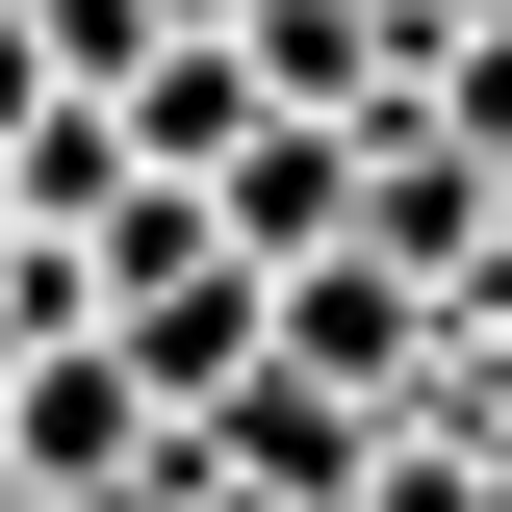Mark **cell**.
<instances>
[{
    "label": "cell",
    "instance_id": "obj_1",
    "mask_svg": "<svg viewBox=\"0 0 512 512\" xmlns=\"http://www.w3.org/2000/svg\"><path fill=\"white\" fill-rule=\"evenodd\" d=\"M0 461H26V512H128V487H154L180 436H154V384H128L103 333H52V359L0 384Z\"/></svg>",
    "mask_w": 512,
    "mask_h": 512
},
{
    "label": "cell",
    "instance_id": "obj_2",
    "mask_svg": "<svg viewBox=\"0 0 512 512\" xmlns=\"http://www.w3.org/2000/svg\"><path fill=\"white\" fill-rule=\"evenodd\" d=\"M205 487H256V512H359V487H384V410H333L308 359H256L231 410H205Z\"/></svg>",
    "mask_w": 512,
    "mask_h": 512
},
{
    "label": "cell",
    "instance_id": "obj_3",
    "mask_svg": "<svg viewBox=\"0 0 512 512\" xmlns=\"http://www.w3.org/2000/svg\"><path fill=\"white\" fill-rule=\"evenodd\" d=\"M205 231H231L256 282H308V256H359V128H256L231 180H205Z\"/></svg>",
    "mask_w": 512,
    "mask_h": 512
},
{
    "label": "cell",
    "instance_id": "obj_4",
    "mask_svg": "<svg viewBox=\"0 0 512 512\" xmlns=\"http://www.w3.org/2000/svg\"><path fill=\"white\" fill-rule=\"evenodd\" d=\"M103 128H128V180H180V205H205V180H231V154H256V128H282V103H256V52H231V26H180V52L128 77Z\"/></svg>",
    "mask_w": 512,
    "mask_h": 512
},
{
    "label": "cell",
    "instance_id": "obj_5",
    "mask_svg": "<svg viewBox=\"0 0 512 512\" xmlns=\"http://www.w3.org/2000/svg\"><path fill=\"white\" fill-rule=\"evenodd\" d=\"M359 512H512V461L461 436V410H410V436H384V487H359Z\"/></svg>",
    "mask_w": 512,
    "mask_h": 512
},
{
    "label": "cell",
    "instance_id": "obj_6",
    "mask_svg": "<svg viewBox=\"0 0 512 512\" xmlns=\"http://www.w3.org/2000/svg\"><path fill=\"white\" fill-rule=\"evenodd\" d=\"M154 26H256V0H154Z\"/></svg>",
    "mask_w": 512,
    "mask_h": 512
}]
</instances>
